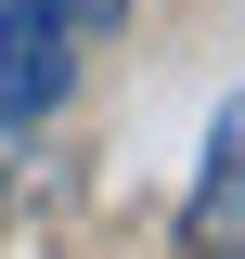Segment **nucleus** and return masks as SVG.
<instances>
[{"instance_id": "7ed1b4c3", "label": "nucleus", "mask_w": 245, "mask_h": 259, "mask_svg": "<svg viewBox=\"0 0 245 259\" xmlns=\"http://www.w3.org/2000/svg\"><path fill=\"white\" fill-rule=\"evenodd\" d=\"M52 13H65L78 39H103V26H129V0H52Z\"/></svg>"}, {"instance_id": "f03ea898", "label": "nucleus", "mask_w": 245, "mask_h": 259, "mask_svg": "<svg viewBox=\"0 0 245 259\" xmlns=\"http://www.w3.org/2000/svg\"><path fill=\"white\" fill-rule=\"evenodd\" d=\"M181 233H194V259H245V91H232V117L207 130V168H194Z\"/></svg>"}, {"instance_id": "f257e3e1", "label": "nucleus", "mask_w": 245, "mask_h": 259, "mask_svg": "<svg viewBox=\"0 0 245 259\" xmlns=\"http://www.w3.org/2000/svg\"><path fill=\"white\" fill-rule=\"evenodd\" d=\"M78 91V26L52 0H0V130H39Z\"/></svg>"}]
</instances>
